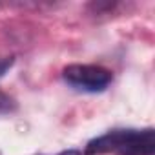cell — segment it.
Returning <instances> with one entry per match:
<instances>
[{
	"mask_svg": "<svg viewBox=\"0 0 155 155\" xmlns=\"http://www.w3.org/2000/svg\"><path fill=\"white\" fill-rule=\"evenodd\" d=\"M153 155L155 153V133L151 128L146 130H113L88 142L84 155Z\"/></svg>",
	"mask_w": 155,
	"mask_h": 155,
	"instance_id": "6da1fadb",
	"label": "cell"
},
{
	"mask_svg": "<svg viewBox=\"0 0 155 155\" xmlns=\"http://www.w3.org/2000/svg\"><path fill=\"white\" fill-rule=\"evenodd\" d=\"M62 77L69 86L90 93L104 91L113 79L110 69L97 64H69L62 69Z\"/></svg>",
	"mask_w": 155,
	"mask_h": 155,
	"instance_id": "7a4b0ae2",
	"label": "cell"
},
{
	"mask_svg": "<svg viewBox=\"0 0 155 155\" xmlns=\"http://www.w3.org/2000/svg\"><path fill=\"white\" fill-rule=\"evenodd\" d=\"M13 106H15V104H13V99H11L9 95H6V93L0 91V113L9 111Z\"/></svg>",
	"mask_w": 155,
	"mask_h": 155,
	"instance_id": "3957f363",
	"label": "cell"
},
{
	"mask_svg": "<svg viewBox=\"0 0 155 155\" xmlns=\"http://www.w3.org/2000/svg\"><path fill=\"white\" fill-rule=\"evenodd\" d=\"M60 155H82V151H77V150H69V151H64Z\"/></svg>",
	"mask_w": 155,
	"mask_h": 155,
	"instance_id": "277c9868",
	"label": "cell"
}]
</instances>
